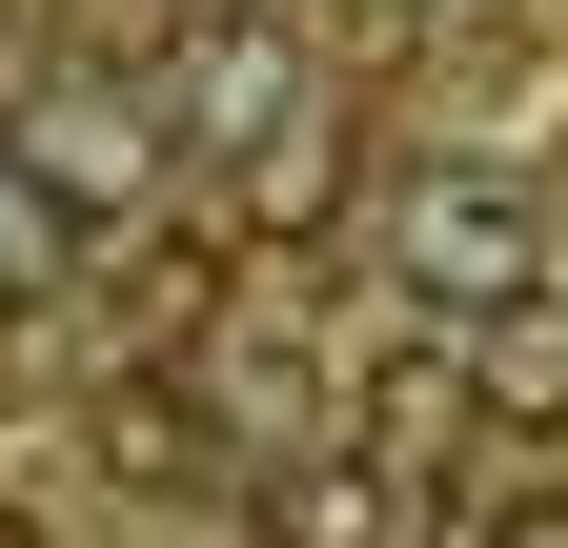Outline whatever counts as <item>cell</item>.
<instances>
[{
	"label": "cell",
	"mask_w": 568,
	"mask_h": 548,
	"mask_svg": "<svg viewBox=\"0 0 568 548\" xmlns=\"http://www.w3.org/2000/svg\"><path fill=\"white\" fill-rule=\"evenodd\" d=\"M305 61H325V41H305V21H264V0H183V21H163V122L224 163L244 122L305 102Z\"/></svg>",
	"instance_id": "3957f363"
},
{
	"label": "cell",
	"mask_w": 568,
	"mask_h": 548,
	"mask_svg": "<svg viewBox=\"0 0 568 548\" xmlns=\"http://www.w3.org/2000/svg\"><path fill=\"white\" fill-rule=\"evenodd\" d=\"M386 264H406V305H426V325H467V305L548 285V224H528V183H487V163H426V183L386 203Z\"/></svg>",
	"instance_id": "7a4b0ae2"
},
{
	"label": "cell",
	"mask_w": 568,
	"mask_h": 548,
	"mask_svg": "<svg viewBox=\"0 0 568 548\" xmlns=\"http://www.w3.org/2000/svg\"><path fill=\"white\" fill-rule=\"evenodd\" d=\"M0 548H41V528H21V508H0Z\"/></svg>",
	"instance_id": "30bf717a"
},
{
	"label": "cell",
	"mask_w": 568,
	"mask_h": 548,
	"mask_svg": "<svg viewBox=\"0 0 568 548\" xmlns=\"http://www.w3.org/2000/svg\"><path fill=\"white\" fill-rule=\"evenodd\" d=\"M305 41H366V61H406V41H426V0H325Z\"/></svg>",
	"instance_id": "ba28073f"
},
{
	"label": "cell",
	"mask_w": 568,
	"mask_h": 548,
	"mask_svg": "<svg viewBox=\"0 0 568 548\" xmlns=\"http://www.w3.org/2000/svg\"><path fill=\"white\" fill-rule=\"evenodd\" d=\"M487 548H568V508H487Z\"/></svg>",
	"instance_id": "9c48e42d"
},
{
	"label": "cell",
	"mask_w": 568,
	"mask_h": 548,
	"mask_svg": "<svg viewBox=\"0 0 568 548\" xmlns=\"http://www.w3.org/2000/svg\"><path fill=\"white\" fill-rule=\"evenodd\" d=\"M467 386H487V447H548L568 427V285L467 305Z\"/></svg>",
	"instance_id": "5b68a950"
},
{
	"label": "cell",
	"mask_w": 568,
	"mask_h": 548,
	"mask_svg": "<svg viewBox=\"0 0 568 548\" xmlns=\"http://www.w3.org/2000/svg\"><path fill=\"white\" fill-rule=\"evenodd\" d=\"M345 183H366V143H345L325 102H284V122H244V143H224V244H264V264H305V244L345 224Z\"/></svg>",
	"instance_id": "277c9868"
},
{
	"label": "cell",
	"mask_w": 568,
	"mask_h": 548,
	"mask_svg": "<svg viewBox=\"0 0 568 548\" xmlns=\"http://www.w3.org/2000/svg\"><path fill=\"white\" fill-rule=\"evenodd\" d=\"M264 548H386V467L366 447H284L264 467Z\"/></svg>",
	"instance_id": "52a82bcc"
},
{
	"label": "cell",
	"mask_w": 568,
	"mask_h": 548,
	"mask_svg": "<svg viewBox=\"0 0 568 548\" xmlns=\"http://www.w3.org/2000/svg\"><path fill=\"white\" fill-rule=\"evenodd\" d=\"M487 447V386H467V325H426V346L366 366V467H467Z\"/></svg>",
	"instance_id": "8992f818"
},
{
	"label": "cell",
	"mask_w": 568,
	"mask_h": 548,
	"mask_svg": "<svg viewBox=\"0 0 568 548\" xmlns=\"http://www.w3.org/2000/svg\"><path fill=\"white\" fill-rule=\"evenodd\" d=\"M0 183H21L61 244H142V203H163V102H142V82H41V102H0Z\"/></svg>",
	"instance_id": "6da1fadb"
}]
</instances>
